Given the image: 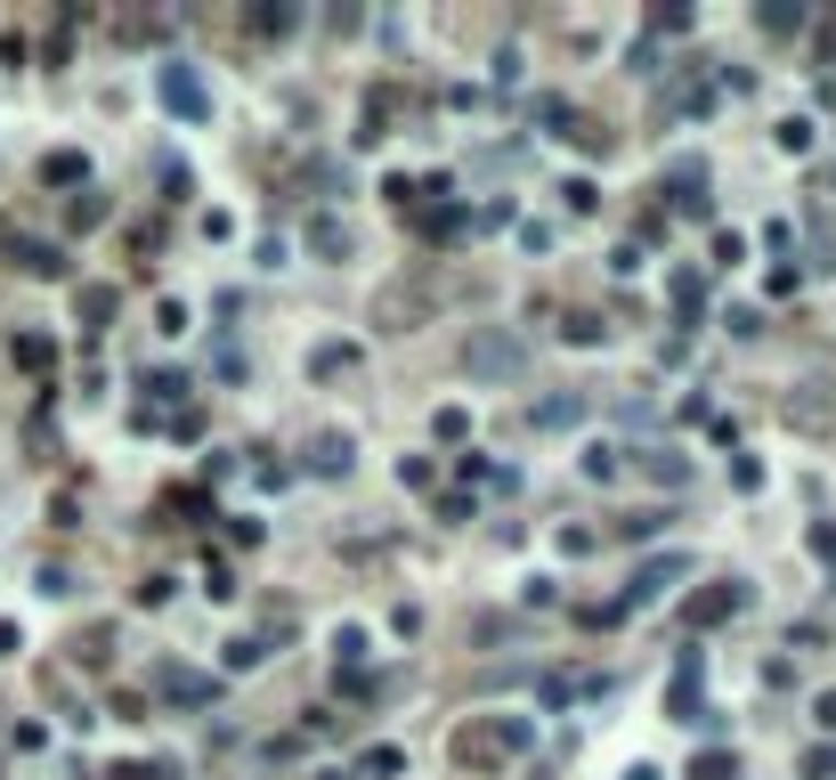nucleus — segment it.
Wrapping results in <instances>:
<instances>
[{
    "label": "nucleus",
    "instance_id": "4",
    "mask_svg": "<svg viewBox=\"0 0 836 780\" xmlns=\"http://www.w3.org/2000/svg\"><path fill=\"white\" fill-rule=\"evenodd\" d=\"M423 317H431L423 285H382V293H374V325H390V334H414Z\"/></svg>",
    "mask_w": 836,
    "mask_h": 780
},
{
    "label": "nucleus",
    "instance_id": "16",
    "mask_svg": "<svg viewBox=\"0 0 836 780\" xmlns=\"http://www.w3.org/2000/svg\"><path fill=\"white\" fill-rule=\"evenodd\" d=\"M220 659H227V675H253V667L268 659V643H260V634H236V643H227Z\"/></svg>",
    "mask_w": 836,
    "mask_h": 780
},
{
    "label": "nucleus",
    "instance_id": "26",
    "mask_svg": "<svg viewBox=\"0 0 836 780\" xmlns=\"http://www.w3.org/2000/svg\"><path fill=\"white\" fill-rule=\"evenodd\" d=\"M560 203H569V212H593L601 188H593V179H569V188H560Z\"/></svg>",
    "mask_w": 836,
    "mask_h": 780
},
{
    "label": "nucleus",
    "instance_id": "17",
    "mask_svg": "<svg viewBox=\"0 0 836 780\" xmlns=\"http://www.w3.org/2000/svg\"><path fill=\"white\" fill-rule=\"evenodd\" d=\"M41 179H49V188H81L90 163H81V155H49V163H41Z\"/></svg>",
    "mask_w": 836,
    "mask_h": 780
},
{
    "label": "nucleus",
    "instance_id": "21",
    "mask_svg": "<svg viewBox=\"0 0 836 780\" xmlns=\"http://www.w3.org/2000/svg\"><path fill=\"white\" fill-rule=\"evenodd\" d=\"M560 342H577V350H601V342H610V325H601V317H569V325H560Z\"/></svg>",
    "mask_w": 836,
    "mask_h": 780
},
{
    "label": "nucleus",
    "instance_id": "7",
    "mask_svg": "<svg viewBox=\"0 0 836 780\" xmlns=\"http://www.w3.org/2000/svg\"><path fill=\"white\" fill-rule=\"evenodd\" d=\"M675 578H682V553H666V561H642V569H634V586H625V602H617V610H650V602H658V593L675 586Z\"/></svg>",
    "mask_w": 836,
    "mask_h": 780
},
{
    "label": "nucleus",
    "instance_id": "9",
    "mask_svg": "<svg viewBox=\"0 0 836 780\" xmlns=\"http://www.w3.org/2000/svg\"><path fill=\"white\" fill-rule=\"evenodd\" d=\"M739 610H747V586L723 578V586H706L699 602H691V626H723V619H739Z\"/></svg>",
    "mask_w": 836,
    "mask_h": 780
},
{
    "label": "nucleus",
    "instance_id": "12",
    "mask_svg": "<svg viewBox=\"0 0 836 780\" xmlns=\"http://www.w3.org/2000/svg\"><path fill=\"white\" fill-rule=\"evenodd\" d=\"M796 390H812V399H788V415H796L804 431H821V423H836V382H796Z\"/></svg>",
    "mask_w": 836,
    "mask_h": 780
},
{
    "label": "nucleus",
    "instance_id": "27",
    "mask_svg": "<svg viewBox=\"0 0 836 780\" xmlns=\"http://www.w3.org/2000/svg\"><path fill=\"white\" fill-rule=\"evenodd\" d=\"M16 366H33V375H41V366H49V342H41V334H16Z\"/></svg>",
    "mask_w": 836,
    "mask_h": 780
},
{
    "label": "nucleus",
    "instance_id": "23",
    "mask_svg": "<svg viewBox=\"0 0 836 780\" xmlns=\"http://www.w3.org/2000/svg\"><path fill=\"white\" fill-rule=\"evenodd\" d=\"M780 155H812V122H804V114L780 122Z\"/></svg>",
    "mask_w": 836,
    "mask_h": 780
},
{
    "label": "nucleus",
    "instance_id": "6",
    "mask_svg": "<svg viewBox=\"0 0 836 780\" xmlns=\"http://www.w3.org/2000/svg\"><path fill=\"white\" fill-rule=\"evenodd\" d=\"M349 464H358V439H349V431H317V439H309V471H317V480H349Z\"/></svg>",
    "mask_w": 836,
    "mask_h": 780
},
{
    "label": "nucleus",
    "instance_id": "32",
    "mask_svg": "<svg viewBox=\"0 0 836 780\" xmlns=\"http://www.w3.org/2000/svg\"><path fill=\"white\" fill-rule=\"evenodd\" d=\"M812 553H821V561H836V528H812Z\"/></svg>",
    "mask_w": 836,
    "mask_h": 780
},
{
    "label": "nucleus",
    "instance_id": "14",
    "mask_svg": "<svg viewBox=\"0 0 836 780\" xmlns=\"http://www.w3.org/2000/svg\"><path fill=\"white\" fill-rule=\"evenodd\" d=\"M358 366V342H325V350H309V382H333Z\"/></svg>",
    "mask_w": 836,
    "mask_h": 780
},
{
    "label": "nucleus",
    "instance_id": "20",
    "mask_svg": "<svg viewBox=\"0 0 836 780\" xmlns=\"http://www.w3.org/2000/svg\"><path fill=\"white\" fill-rule=\"evenodd\" d=\"M756 25H763V33H796L804 9H796V0H771V9H756Z\"/></svg>",
    "mask_w": 836,
    "mask_h": 780
},
{
    "label": "nucleus",
    "instance_id": "24",
    "mask_svg": "<svg viewBox=\"0 0 836 780\" xmlns=\"http://www.w3.org/2000/svg\"><path fill=\"white\" fill-rule=\"evenodd\" d=\"M399 765H406V756H399V748H366V756H358V772H366V780H390V772H399Z\"/></svg>",
    "mask_w": 836,
    "mask_h": 780
},
{
    "label": "nucleus",
    "instance_id": "10",
    "mask_svg": "<svg viewBox=\"0 0 836 780\" xmlns=\"http://www.w3.org/2000/svg\"><path fill=\"white\" fill-rule=\"evenodd\" d=\"M163 700H171V707H212V700H220V683H212V675L171 667V675H163Z\"/></svg>",
    "mask_w": 836,
    "mask_h": 780
},
{
    "label": "nucleus",
    "instance_id": "11",
    "mask_svg": "<svg viewBox=\"0 0 836 780\" xmlns=\"http://www.w3.org/2000/svg\"><path fill=\"white\" fill-rule=\"evenodd\" d=\"M666 203H675V212H699V220H706V163H682V171L666 179Z\"/></svg>",
    "mask_w": 836,
    "mask_h": 780
},
{
    "label": "nucleus",
    "instance_id": "2",
    "mask_svg": "<svg viewBox=\"0 0 836 780\" xmlns=\"http://www.w3.org/2000/svg\"><path fill=\"white\" fill-rule=\"evenodd\" d=\"M528 358L536 350L512 334V325H479V334H464V375H479V382H520Z\"/></svg>",
    "mask_w": 836,
    "mask_h": 780
},
{
    "label": "nucleus",
    "instance_id": "8",
    "mask_svg": "<svg viewBox=\"0 0 836 780\" xmlns=\"http://www.w3.org/2000/svg\"><path fill=\"white\" fill-rule=\"evenodd\" d=\"M301 244H309V253H317V260H349V253H358V236H349V220H333V212H309Z\"/></svg>",
    "mask_w": 836,
    "mask_h": 780
},
{
    "label": "nucleus",
    "instance_id": "13",
    "mask_svg": "<svg viewBox=\"0 0 836 780\" xmlns=\"http://www.w3.org/2000/svg\"><path fill=\"white\" fill-rule=\"evenodd\" d=\"M634 471H642V480H658V488H682V480H691V464H682V456H666V447H642Z\"/></svg>",
    "mask_w": 836,
    "mask_h": 780
},
{
    "label": "nucleus",
    "instance_id": "3",
    "mask_svg": "<svg viewBox=\"0 0 836 780\" xmlns=\"http://www.w3.org/2000/svg\"><path fill=\"white\" fill-rule=\"evenodd\" d=\"M0 253H9L25 277H66V253H57V244H41V236H25L16 220H0Z\"/></svg>",
    "mask_w": 836,
    "mask_h": 780
},
{
    "label": "nucleus",
    "instance_id": "30",
    "mask_svg": "<svg viewBox=\"0 0 836 780\" xmlns=\"http://www.w3.org/2000/svg\"><path fill=\"white\" fill-rule=\"evenodd\" d=\"M804 780H836V748H812L804 756Z\"/></svg>",
    "mask_w": 836,
    "mask_h": 780
},
{
    "label": "nucleus",
    "instance_id": "22",
    "mask_svg": "<svg viewBox=\"0 0 836 780\" xmlns=\"http://www.w3.org/2000/svg\"><path fill=\"white\" fill-rule=\"evenodd\" d=\"M292 16H301V9H285V0H268V9H253V16H244V25H253V33H292Z\"/></svg>",
    "mask_w": 836,
    "mask_h": 780
},
{
    "label": "nucleus",
    "instance_id": "5",
    "mask_svg": "<svg viewBox=\"0 0 836 780\" xmlns=\"http://www.w3.org/2000/svg\"><path fill=\"white\" fill-rule=\"evenodd\" d=\"M155 90H163V107H171L179 122H203V114H212V90L196 81V66H163Z\"/></svg>",
    "mask_w": 836,
    "mask_h": 780
},
{
    "label": "nucleus",
    "instance_id": "31",
    "mask_svg": "<svg viewBox=\"0 0 836 780\" xmlns=\"http://www.w3.org/2000/svg\"><path fill=\"white\" fill-rule=\"evenodd\" d=\"M812 715H821V732H836V691H821V700H812Z\"/></svg>",
    "mask_w": 836,
    "mask_h": 780
},
{
    "label": "nucleus",
    "instance_id": "28",
    "mask_svg": "<svg viewBox=\"0 0 836 780\" xmlns=\"http://www.w3.org/2000/svg\"><path fill=\"white\" fill-rule=\"evenodd\" d=\"M431 431H438V439H464L471 415H464V406H438V423H431Z\"/></svg>",
    "mask_w": 836,
    "mask_h": 780
},
{
    "label": "nucleus",
    "instance_id": "19",
    "mask_svg": "<svg viewBox=\"0 0 836 780\" xmlns=\"http://www.w3.org/2000/svg\"><path fill=\"white\" fill-rule=\"evenodd\" d=\"M691 780H739V756H731V748H706L699 765H691Z\"/></svg>",
    "mask_w": 836,
    "mask_h": 780
},
{
    "label": "nucleus",
    "instance_id": "33",
    "mask_svg": "<svg viewBox=\"0 0 836 780\" xmlns=\"http://www.w3.org/2000/svg\"><path fill=\"white\" fill-rule=\"evenodd\" d=\"M107 780H146V772H138V765H122V772H107Z\"/></svg>",
    "mask_w": 836,
    "mask_h": 780
},
{
    "label": "nucleus",
    "instance_id": "29",
    "mask_svg": "<svg viewBox=\"0 0 836 780\" xmlns=\"http://www.w3.org/2000/svg\"><path fill=\"white\" fill-rule=\"evenodd\" d=\"M98 220H107V203H98L90 188H81V196H74V229H98Z\"/></svg>",
    "mask_w": 836,
    "mask_h": 780
},
{
    "label": "nucleus",
    "instance_id": "25",
    "mask_svg": "<svg viewBox=\"0 0 836 780\" xmlns=\"http://www.w3.org/2000/svg\"><path fill=\"white\" fill-rule=\"evenodd\" d=\"M81 317H90V325L114 317V293H107V285H81Z\"/></svg>",
    "mask_w": 836,
    "mask_h": 780
},
{
    "label": "nucleus",
    "instance_id": "18",
    "mask_svg": "<svg viewBox=\"0 0 836 780\" xmlns=\"http://www.w3.org/2000/svg\"><path fill=\"white\" fill-rule=\"evenodd\" d=\"M617 471H625V456H617L610 439H593V447H584V480H617Z\"/></svg>",
    "mask_w": 836,
    "mask_h": 780
},
{
    "label": "nucleus",
    "instance_id": "15",
    "mask_svg": "<svg viewBox=\"0 0 836 780\" xmlns=\"http://www.w3.org/2000/svg\"><path fill=\"white\" fill-rule=\"evenodd\" d=\"M569 423H584V399L569 390V399H545L536 406V431H569Z\"/></svg>",
    "mask_w": 836,
    "mask_h": 780
},
{
    "label": "nucleus",
    "instance_id": "1",
    "mask_svg": "<svg viewBox=\"0 0 836 780\" xmlns=\"http://www.w3.org/2000/svg\"><path fill=\"white\" fill-rule=\"evenodd\" d=\"M528 715H471V724H455V740H447V756L464 772H488V765H512V756H528Z\"/></svg>",
    "mask_w": 836,
    "mask_h": 780
}]
</instances>
